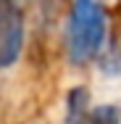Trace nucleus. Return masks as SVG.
<instances>
[{
	"instance_id": "1",
	"label": "nucleus",
	"mask_w": 121,
	"mask_h": 124,
	"mask_svg": "<svg viewBox=\"0 0 121 124\" xmlns=\"http://www.w3.org/2000/svg\"><path fill=\"white\" fill-rule=\"evenodd\" d=\"M69 55L74 63H87L92 61L105 40V8L92 0H79L69 13Z\"/></svg>"
},
{
	"instance_id": "3",
	"label": "nucleus",
	"mask_w": 121,
	"mask_h": 124,
	"mask_svg": "<svg viewBox=\"0 0 121 124\" xmlns=\"http://www.w3.org/2000/svg\"><path fill=\"white\" fill-rule=\"evenodd\" d=\"M87 103H90L87 90H82V87L71 90V95H69V119H66V124H87Z\"/></svg>"
},
{
	"instance_id": "4",
	"label": "nucleus",
	"mask_w": 121,
	"mask_h": 124,
	"mask_svg": "<svg viewBox=\"0 0 121 124\" xmlns=\"http://www.w3.org/2000/svg\"><path fill=\"white\" fill-rule=\"evenodd\" d=\"M119 119H121V114L116 106H100L90 114L87 124H119Z\"/></svg>"
},
{
	"instance_id": "2",
	"label": "nucleus",
	"mask_w": 121,
	"mask_h": 124,
	"mask_svg": "<svg viewBox=\"0 0 121 124\" xmlns=\"http://www.w3.org/2000/svg\"><path fill=\"white\" fill-rule=\"evenodd\" d=\"M21 42H24V16L19 5L0 0V69H8L19 58Z\"/></svg>"
}]
</instances>
